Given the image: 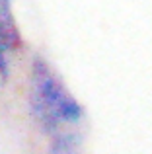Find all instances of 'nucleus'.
<instances>
[{"mask_svg":"<svg viewBox=\"0 0 152 154\" xmlns=\"http://www.w3.org/2000/svg\"><path fill=\"white\" fill-rule=\"evenodd\" d=\"M29 111L41 131L49 137L78 127L84 117L80 102L41 57H33L29 68Z\"/></svg>","mask_w":152,"mask_h":154,"instance_id":"obj_1","label":"nucleus"},{"mask_svg":"<svg viewBox=\"0 0 152 154\" xmlns=\"http://www.w3.org/2000/svg\"><path fill=\"white\" fill-rule=\"evenodd\" d=\"M23 45L18 22H16L12 0H0V80L10 74V57Z\"/></svg>","mask_w":152,"mask_h":154,"instance_id":"obj_2","label":"nucleus"},{"mask_svg":"<svg viewBox=\"0 0 152 154\" xmlns=\"http://www.w3.org/2000/svg\"><path fill=\"white\" fill-rule=\"evenodd\" d=\"M49 154H82V135L76 127L51 135Z\"/></svg>","mask_w":152,"mask_h":154,"instance_id":"obj_3","label":"nucleus"}]
</instances>
